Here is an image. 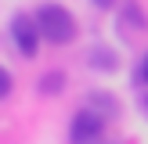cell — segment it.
<instances>
[{
	"mask_svg": "<svg viewBox=\"0 0 148 144\" xmlns=\"http://www.w3.org/2000/svg\"><path fill=\"white\" fill-rule=\"evenodd\" d=\"M36 22H40L43 40L58 43V47H65V43L76 40V22H72V14L65 11L62 4H43L40 11H36Z\"/></svg>",
	"mask_w": 148,
	"mask_h": 144,
	"instance_id": "6da1fadb",
	"label": "cell"
},
{
	"mask_svg": "<svg viewBox=\"0 0 148 144\" xmlns=\"http://www.w3.org/2000/svg\"><path fill=\"white\" fill-rule=\"evenodd\" d=\"M11 36H14L18 54H25V58H33L36 50H40V40H43L40 22L29 18V14H14V18H11Z\"/></svg>",
	"mask_w": 148,
	"mask_h": 144,
	"instance_id": "7a4b0ae2",
	"label": "cell"
},
{
	"mask_svg": "<svg viewBox=\"0 0 148 144\" xmlns=\"http://www.w3.org/2000/svg\"><path fill=\"white\" fill-rule=\"evenodd\" d=\"M101 133H105V119H101L94 108H83V112L72 115V130H69L72 144H94Z\"/></svg>",
	"mask_w": 148,
	"mask_h": 144,
	"instance_id": "3957f363",
	"label": "cell"
},
{
	"mask_svg": "<svg viewBox=\"0 0 148 144\" xmlns=\"http://www.w3.org/2000/svg\"><path fill=\"white\" fill-rule=\"evenodd\" d=\"M62 86H65L62 72H47V76L40 79V94H54V90H62Z\"/></svg>",
	"mask_w": 148,
	"mask_h": 144,
	"instance_id": "277c9868",
	"label": "cell"
},
{
	"mask_svg": "<svg viewBox=\"0 0 148 144\" xmlns=\"http://www.w3.org/2000/svg\"><path fill=\"white\" fill-rule=\"evenodd\" d=\"M11 86H14V83H11V72L0 65V101H4V97H11Z\"/></svg>",
	"mask_w": 148,
	"mask_h": 144,
	"instance_id": "5b68a950",
	"label": "cell"
},
{
	"mask_svg": "<svg viewBox=\"0 0 148 144\" xmlns=\"http://www.w3.org/2000/svg\"><path fill=\"white\" fill-rule=\"evenodd\" d=\"M94 105H98V108H105V112H116V101L108 97V94H94Z\"/></svg>",
	"mask_w": 148,
	"mask_h": 144,
	"instance_id": "8992f818",
	"label": "cell"
},
{
	"mask_svg": "<svg viewBox=\"0 0 148 144\" xmlns=\"http://www.w3.org/2000/svg\"><path fill=\"white\" fill-rule=\"evenodd\" d=\"M137 79H141V83H148V54L141 58V69H137Z\"/></svg>",
	"mask_w": 148,
	"mask_h": 144,
	"instance_id": "52a82bcc",
	"label": "cell"
},
{
	"mask_svg": "<svg viewBox=\"0 0 148 144\" xmlns=\"http://www.w3.org/2000/svg\"><path fill=\"white\" fill-rule=\"evenodd\" d=\"M94 4H98V7H112L116 0H94Z\"/></svg>",
	"mask_w": 148,
	"mask_h": 144,
	"instance_id": "ba28073f",
	"label": "cell"
},
{
	"mask_svg": "<svg viewBox=\"0 0 148 144\" xmlns=\"http://www.w3.org/2000/svg\"><path fill=\"white\" fill-rule=\"evenodd\" d=\"M145 105H148V97H145Z\"/></svg>",
	"mask_w": 148,
	"mask_h": 144,
	"instance_id": "9c48e42d",
	"label": "cell"
}]
</instances>
